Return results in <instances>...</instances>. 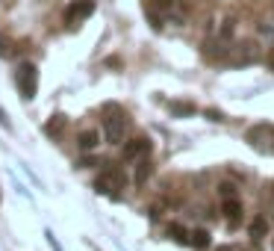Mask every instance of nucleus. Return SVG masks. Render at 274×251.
I'll return each instance as SVG.
<instances>
[{"instance_id":"nucleus-1","label":"nucleus","mask_w":274,"mask_h":251,"mask_svg":"<svg viewBox=\"0 0 274 251\" xmlns=\"http://www.w3.org/2000/svg\"><path fill=\"white\" fill-rule=\"evenodd\" d=\"M15 83H18V92H21L24 101H33L38 89V68L33 62H21L18 71H15Z\"/></svg>"},{"instance_id":"nucleus-2","label":"nucleus","mask_w":274,"mask_h":251,"mask_svg":"<svg viewBox=\"0 0 274 251\" xmlns=\"http://www.w3.org/2000/svg\"><path fill=\"white\" fill-rule=\"evenodd\" d=\"M124 130H127V115H124L118 107H107V119H103V133H107V142L118 145L121 139H124Z\"/></svg>"},{"instance_id":"nucleus-3","label":"nucleus","mask_w":274,"mask_h":251,"mask_svg":"<svg viewBox=\"0 0 274 251\" xmlns=\"http://www.w3.org/2000/svg\"><path fill=\"white\" fill-rule=\"evenodd\" d=\"M124 186V178H121V171H115V168H109V171H103L100 178L95 180V189L103 192V195H118V189Z\"/></svg>"},{"instance_id":"nucleus-4","label":"nucleus","mask_w":274,"mask_h":251,"mask_svg":"<svg viewBox=\"0 0 274 251\" xmlns=\"http://www.w3.org/2000/svg\"><path fill=\"white\" fill-rule=\"evenodd\" d=\"M92 12H95V0H74L71 6L65 9V24H80Z\"/></svg>"},{"instance_id":"nucleus-5","label":"nucleus","mask_w":274,"mask_h":251,"mask_svg":"<svg viewBox=\"0 0 274 251\" xmlns=\"http://www.w3.org/2000/svg\"><path fill=\"white\" fill-rule=\"evenodd\" d=\"M260 56H262V50L257 48L254 42H242V45H236L230 62H233V65H250V62H257Z\"/></svg>"},{"instance_id":"nucleus-6","label":"nucleus","mask_w":274,"mask_h":251,"mask_svg":"<svg viewBox=\"0 0 274 251\" xmlns=\"http://www.w3.org/2000/svg\"><path fill=\"white\" fill-rule=\"evenodd\" d=\"M151 139H144V136H136V139H130V142H124V160H136V157L142 154H151Z\"/></svg>"},{"instance_id":"nucleus-7","label":"nucleus","mask_w":274,"mask_h":251,"mask_svg":"<svg viewBox=\"0 0 274 251\" xmlns=\"http://www.w3.org/2000/svg\"><path fill=\"white\" fill-rule=\"evenodd\" d=\"M97 142H100V133L97 130H83L77 136V148H80V151H95Z\"/></svg>"},{"instance_id":"nucleus-8","label":"nucleus","mask_w":274,"mask_h":251,"mask_svg":"<svg viewBox=\"0 0 274 251\" xmlns=\"http://www.w3.org/2000/svg\"><path fill=\"white\" fill-rule=\"evenodd\" d=\"M209 230H203V227H198V230H192L189 234V245H195V248H209Z\"/></svg>"},{"instance_id":"nucleus-9","label":"nucleus","mask_w":274,"mask_h":251,"mask_svg":"<svg viewBox=\"0 0 274 251\" xmlns=\"http://www.w3.org/2000/svg\"><path fill=\"white\" fill-rule=\"evenodd\" d=\"M221 213H224L227 219H236V216L242 213V204H239L236 198H224V204H221Z\"/></svg>"},{"instance_id":"nucleus-10","label":"nucleus","mask_w":274,"mask_h":251,"mask_svg":"<svg viewBox=\"0 0 274 251\" xmlns=\"http://www.w3.org/2000/svg\"><path fill=\"white\" fill-rule=\"evenodd\" d=\"M151 175H154V166H151L147 160H142V163H139V168H136V183L142 186V183H144L147 178H151Z\"/></svg>"},{"instance_id":"nucleus-11","label":"nucleus","mask_w":274,"mask_h":251,"mask_svg":"<svg viewBox=\"0 0 274 251\" xmlns=\"http://www.w3.org/2000/svg\"><path fill=\"white\" fill-rule=\"evenodd\" d=\"M171 112H174V115H195V104H183V101H171Z\"/></svg>"},{"instance_id":"nucleus-12","label":"nucleus","mask_w":274,"mask_h":251,"mask_svg":"<svg viewBox=\"0 0 274 251\" xmlns=\"http://www.w3.org/2000/svg\"><path fill=\"white\" fill-rule=\"evenodd\" d=\"M265 230H268L265 219H254V222H250V237H257V239H260L262 234H265Z\"/></svg>"},{"instance_id":"nucleus-13","label":"nucleus","mask_w":274,"mask_h":251,"mask_svg":"<svg viewBox=\"0 0 274 251\" xmlns=\"http://www.w3.org/2000/svg\"><path fill=\"white\" fill-rule=\"evenodd\" d=\"M168 234L177 239V242H189V234H186V227H183V225H171V227H168Z\"/></svg>"},{"instance_id":"nucleus-14","label":"nucleus","mask_w":274,"mask_h":251,"mask_svg":"<svg viewBox=\"0 0 274 251\" xmlns=\"http://www.w3.org/2000/svg\"><path fill=\"white\" fill-rule=\"evenodd\" d=\"M218 195H221V198H236V183H230V180L221 183V186H218Z\"/></svg>"},{"instance_id":"nucleus-15","label":"nucleus","mask_w":274,"mask_h":251,"mask_svg":"<svg viewBox=\"0 0 274 251\" xmlns=\"http://www.w3.org/2000/svg\"><path fill=\"white\" fill-rule=\"evenodd\" d=\"M62 124H65V119H62V115H53V121H48V127H45V130H48V133H59Z\"/></svg>"},{"instance_id":"nucleus-16","label":"nucleus","mask_w":274,"mask_h":251,"mask_svg":"<svg viewBox=\"0 0 274 251\" xmlns=\"http://www.w3.org/2000/svg\"><path fill=\"white\" fill-rule=\"evenodd\" d=\"M233 24H236V21H233V18H227L224 27H221V38H230V36H233Z\"/></svg>"},{"instance_id":"nucleus-17","label":"nucleus","mask_w":274,"mask_h":251,"mask_svg":"<svg viewBox=\"0 0 274 251\" xmlns=\"http://www.w3.org/2000/svg\"><path fill=\"white\" fill-rule=\"evenodd\" d=\"M206 119L209 121H224V115H221L218 109H206Z\"/></svg>"},{"instance_id":"nucleus-18","label":"nucleus","mask_w":274,"mask_h":251,"mask_svg":"<svg viewBox=\"0 0 274 251\" xmlns=\"http://www.w3.org/2000/svg\"><path fill=\"white\" fill-rule=\"evenodd\" d=\"M0 124H3V127H9V119H6V112H3V109H0Z\"/></svg>"},{"instance_id":"nucleus-19","label":"nucleus","mask_w":274,"mask_h":251,"mask_svg":"<svg viewBox=\"0 0 274 251\" xmlns=\"http://www.w3.org/2000/svg\"><path fill=\"white\" fill-rule=\"evenodd\" d=\"M159 6H165L168 9V6H174V0H159Z\"/></svg>"}]
</instances>
